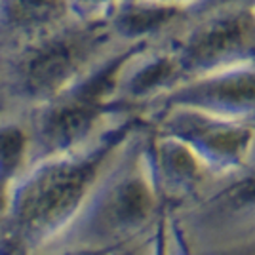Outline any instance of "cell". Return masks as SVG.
Returning <instances> with one entry per match:
<instances>
[{
	"label": "cell",
	"mask_w": 255,
	"mask_h": 255,
	"mask_svg": "<svg viewBox=\"0 0 255 255\" xmlns=\"http://www.w3.org/2000/svg\"><path fill=\"white\" fill-rule=\"evenodd\" d=\"M152 2H158V4H164V6H171V8H179V10L189 11L198 2H202V0H152Z\"/></svg>",
	"instance_id": "obj_18"
},
{
	"label": "cell",
	"mask_w": 255,
	"mask_h": 255,
	"mask_svg": "<svg viewBox=\"0 0 255 255\" xmlns=\"http://www.w3.org/2000/svg\"><path fill=\"white\" fill-rule=\"evenodd\" d=\"M143 120L135 115L118 118L84 147L31 164L11 189L0 255H40L59 238Z\"/></svg>",
	"instance_id": "obj_1"
},
{
	"label": "cell",
	"mask_w": 255,
	"mask_h": 255,
	"mask_svg": "<svg viewBox=\"0 0 255 255\" xmlns=\"http://www.w3.org/2000/svg\"><path fill=\"white\" fill-rule=\"evenodd\" d=\"M105 21L73 19L0 57V111L27 113L75 90L122 53Z\"/></svg>",
	"instance_id": "obj_3"
},
{
	"label": "cell",
	"mask_w": 255,
	"mask_h": 255,
	"mask_svg": "<svg viewBox=\"0 0 255 255\" xmlns=\"http://www.w3.org/2000/svg\"><path fill=\"white\" fill-rule=\"evenodd\" d=\"M168 238H170L171 252H173L175 255H192L191 248H189V244L185 242V238H183V234H181L179 227L171 221L170 215H168Z\"/></svg>",
	"instance_id": "obj_16"
},
{
	"label": "cell",
	"mask_w": 255,
	"mask_h": 255,
	"mask_svg": "<svg viewBox=\"0 0 255 255\" xmlns=\"http://www.w3.org/2000/svg\"><path fill=\"white\" fill-rule=\"evenodd\" d=\"M252 13H254V19H255V8H254V10H252Z\"/></svg>",
	"instance_id": "obj_19"
},
{
	"label": "cell",
	"mask_w": 255,
	"mask_h": 255,
	"mask_svg": "<svg viewBox=\"0 0 255 255\" xmlns=\"http://www.w3.org/2000/svg\"><path fill=\"white\" fill-rule=\"evenodd\" d=\"M177 53L187 80L255 61V19L252 10L187 15L166 38Z\"/></svg>",
	"instance_id": "obj_5"
},
{
	"label": "cell",
	"mask_w": 255,
	"mask_h": 255,
	"mask_svg": "<svg viewBox=\"0 0 255 255\" xmlns=\"http://www.w3.org/2000/svg\"><path fill=\"white\" fill-rule=\"evenodd\" d=\"M124 0H69L73 17L84 23H101Z\"/></svg>",
	"instance_id": "obj_12"
},
{
	"label": "cell",
	"mask_w": 255,
	"mask_h": 255,
	"mask_svg": "<svg viewBox=\"0 0 255 255\" xmlns=\"http://www.w3.org/2000/svg\"><path fill=\"white\" fill-rule=\"evenodd\" d=\"M187 82L177 53L166 38L133 48L115 76L113 105L122 113L147 117L164 97Z\"/></svg>",
	"instance_id": "obj_7"
},
{
	"label": "cell",
	"mask_w": 255,
	"mask_h": 255,
	"mask_svg": "<svg viewBox=\"0 0 255 255\" xmlns=\"http://www.w3.org/2000/svg\"><path fill=\"white\" fill-rule=\"evenodd\" d=\"M145 120L154 131L187 143L217 175L242 168L255 145V124L231 122L192 109H162Z\"/></svg>",
	"instance_id": "obj_6"
},
{
	"label": "cell",
	"mask_w": 255,
	"mask_h": 255,
	"mask_svg": "<svg viewBox=\"0 0 255 255\" xmlns=\"http://www.w3.org/2000/svg\"><path fill=\"white\" fill-rule=\"evenodd\" d=\"M170 219L194 254L255 236V145L242 168L217 175L194 202Z\"/></svg>",
	"instance_id": "obj_4"
},
{
	"label": "cell",
	"mask_w": 255,
	"mask_h": 255,
	"mask_svg": "<svg viewBox=\"0 0 255 255\" xmlns=\"http://www.w3.org/2000/svg\"><path fill=\"white\" fill-rule=\"evenodd\" d=\"M254 8L255 0H202L187 11V15H204V13L229 10H254Z\"/></svg>",
	"instance_id": "obj_13"
},
{
	"label": "cell",
	"mask_w": 255,
	"mask_h": 255,
	"mask_svg": "<svg viewBox=\"0 0 255 255\" xmlns=\"http://www.w3.org/2000/svg\"><path fill=\"white\" fill-rule=\"evenodd\" d=\"M143 120L118 150L75 221L40 255H99L145 240L168 215L152 175Z\"/></svg>",
	"instance_id": "obj_2"
},
{
	"label": "cell",
	"mask_w": 255,
	"mask_h": 255,
	"mask_svg": "<svg viewBox=\"0 0 255 255\" xmlns=\"http://www.w3.org/2000/svg\"><path fill=\"white\" fill-rule=\"evenodd\" d=\"M185 242H187V240H185ZM192 255H255V236L248 238L244 242H238V244L221 248V250H212V252H202V254H194V252H192Z\"/></svg>",
	"instance_id": "obj_14"
},
{
	"label": "cell",
	"mask_w": 255,
	"mask_h": 255,
	"mask_svg": "<svg viewBox=\"0 0 255 255\" xmlns=\"http://www.w3.org/2000/svg\"><path fill=\"white\" fill-rule=\"evenodd\" d=\"M149 154L152 175L168 215L181 212L194 202L217 177V173L210 170V166L187 143L158 133L152 128Z\"/></svg>",
	"instance_id": "obj_9"
},
{
	"label": "cell",
	"mask_w": 255,
	"mask_h": 255,
	"mask_svg": "<svg viewBox=\"0 0 255 255\" xmlns=\"http://www.w3.org/2000/svg\"><path fill=\"white\" fill-rule=\"evenodd\" d=\"M73 19L69 0H0V57Z\"/></svg>",
	"instance_id": "obj_10"
},
{
	"label": "cell",
	"mask_w": 255,
	"mask_h": 255,
	"mask_svg": "<svg viewBox=\"0 0 255 255\" xmlns=\"http://www.w3.org/2000/svg\"><path fill=\"white\" fill-rule=\"evenodd\" d=\"M152 255H175L170 248V238H168V215L162 219L158 231H156V238H154V252Z\"/></svg>",
	"instance_id": "obj_17"
},
{
	"label": "cell",
	"mask_w": 255,
	"mask_h": 255,
	"mask_svg": "<svg viewBox=\"0 0 255 255\" xmlns=\"http://www.w3.org/2000/svg\"><path fill=\"white\" fill-rule=\"evenodd\" d=\"M156 231H158V229H156ZM154 238H156V233L152 234V236H149V238H145V240H139L135 244L120 248V250H115V252L99 254V255H152V252H154Z\"/></svg>",
	"instance_id": "obj_15"
},
{
	"label": "cell",
	"mask_w": 255,
	"mask_h": 255,
	"mask_svg": "<svg viewBox=\"0 0 255 255\" xmlns=\"http://www.w3.org/2000/svg\"><path fill=\"white\" fill-rule=\"evenodd\" d=\"M173 107L192 109L231 122L255 124V61L187 80L150 113Z\"/></svg>",
	"instance_id": "obj_8"
},
{
	"label": "cell",
	"mask_w": 255,
	"mask_h": 255,
	"mask_svg": "<svg viewBox=\"0 0 255 255\" xmlns=\"http://www.w3.org/2000/svg\"><path fill=\"white\" fill-rule=\"evenodd\" d=\"M187 19V11L152 0H124L107 17L113 38L124 48L160 42Z\"/></svg>",
	"instance_id": "obj_11"
}]
</instances>
